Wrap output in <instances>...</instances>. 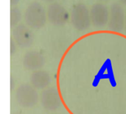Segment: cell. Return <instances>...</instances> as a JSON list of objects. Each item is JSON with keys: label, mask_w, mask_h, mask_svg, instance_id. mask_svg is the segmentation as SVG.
<instances>
[{"label": "cell", "mask_w": 126, "mask_h": 114, "mask_svg": "<svg viewBox=\"0 0 126 114\" xmlns=\"http://www.w3.org/2000/svg\"><path fill=\"white\" fill-rule=\"evenodd\" d=\"M41 104L48 111H54L58 109L61 105V98L58 91L54 88H48L41 94Z\"/></svg>", "instance_id": "ba28073f"}, {"label": "cell", "mask_w": 126, "mask_h": 114, "mask_svg": "<svg viewBox=\"0 0 126 114\" xmlns=\"http://www.w3.org/2000/svg\"><path fill=\"white\" fill-rule=\"evenodd\" d=\"M45 63L44 56L38 51L29 50L26 52L22 59L23 67L29 71L41 70Z\"/></svg>", "instance_id": "9c48e42d"}, {"label": "cell", "mask_w": 126, "mask_h": 114, "mask_svg": "<svg viewBox=\"0 0 126 114\" xmlns=\"http://www.w3.org/2000/svg\"><path fill=\"white\" fill-rule=\"evenodd\" d=\"M108 27L114 32H121L125 29L126 13L123 6L119 3H114L109 10Z\"/></svg>", "instance_id": "5b68a950"}, {"label": "cell", "mask_w": 126, "mask_h": 114, "mask_svg": "<svg viewBox=\"0 0 126 114\" xmlns=\"http://www.w3.org/2000/svg\"><path fill=\"white\" fill-rule=\"evenodd\" d=\"M99 1H108V0H99Z\"/></svg>", "instance_id": "e0dca14e"}, {"label": "cell", "mask_w": 126, "mask_h": 114, "mask_svg": "<svg viewBox=\"0 0 126 114\" xmlns=\"http://www.w3.org/2000/svg\"><path fill=\"white\" fill-rule=\"evenodd\" d=\"M109 13L108 7L105 4L99 2L94 4L90 9L92 24L97 27L106 26L109 22Z\"/></svg>", "instance_id": "52a82bcc"}, {"label": "cell", "mask_w": 126, "mask_h": 114, "mask_svg": "<svg viewBox=\"0 0 126 114\" xmlns=\"http://www.w3.org/2000/svg\"><path fill=\"white\" fill-rule=\"evenodd\" d=\"M125 31L126 32V23H125Z\"/></svg>", "instance_id": "2e32d148"}, {"label": "cell", "mask_w": 126, "mask_h": 114, "mask_svg": "<svg viewBox=\"0 0 126 114\" xmlns=\"http://www.w3.org/2000/svg\"><path fill=\"white\" fill-rule=\"evenodd\" d=\"M19 2V0H10V6L14 7L16 6Z\"/></svg>", "instance_id": "4fadbf2b"}, {"label": "cell", "mask_w": 126, "mask_h": 114, "mask_svg": "<svg viewBox=\"0 0 126 114\" xmlns=\"http://www.w3.org/2000/svg\"><path fill=\"white\" fill-rule=\"evenodd\" d=\"M15 99L22 108H30L35 106L38 101V95L36 89L28 83L18 85L15 92Z\"/></svg>", "instance_id": "7a4b0ae2"}, {"label": "cell", "mask_w": 126, "mask_h": 114, "mask_svg": "<svg viewBox=\"0 0 126 114\" xmlns=\"http://www.w3.org/2000/svg\"><path fill=\"white\" fill-rule=\"evenodd\" d=\"M22 13L20 8L17 6L11 7L10 8V27H13L19 24L21 19Z\"/></svg>", "instance_id": "8fae6325"}, {"label": "cell", "mask_w": 126, "mask_h": 114, "mask_svg": "<svg viewBox=\"0 0 126 114\" xmlns=\"http://www.w3.org/2000/svg\"><path fill=\"white\" fill-rule=\"evenodd\" d=\"M46 2H49V3H53V2H55V1L57 0H44Z\"/></svg>", "instance_id": "5bb4252c"}, {"label": "cell", "mask_w": 126, "mask_h": 114, "mask_svg": "<svg viewBox=\"0 0 126 114\" xmlns=\"http://www.w3.org/2000/svg\"></svg>", "instance_id": "ac0fdd59"}, {"label": "cell", "mask_w": 126, "mask_h": 114, "mask_svg": "<svg viewBox=\"0 0 126 114\" xmlns=\"http://www.w3.org/2000/svg\"><path fill=\"white\" fill-rule=\"evenodd\" d=\"M30 81V84L36 90L47 89L51 84V76L47 71L38 70L32 72Z\"/></svg>", "instance_id": "30bf717a"}, {"label": "cell", "mask_w": 126, "mask_h": 114, "mask_svg": "<svg viewBox=\"0 0 126 114\" xmlns=\"http://www.w3.org/2000/svg\"><path fill=\"white\" fill-rule=\"evenodd\" d=\"M119 1H120L121 4H124V5L126 6V0H119Z\"/></svg>", "instance_id": "9a60e30c"}, {"label": "cell", "mask_w": 126, "mask_h": 114, "mask_svg": "<svg viewBox=\"0 0 126 114\" xmlns=\"http://www.w3.org/2000/svg\"><path fill=\"white\" fill-rule=\"evenodd\" d=\"M71 23L78 31L88 30L92 24L90 10L82 3L75 4L71 11Z\"/></svg>", "instance_id": "3957f363"}, {"label": "cell", "mask_w": 126, "mask_h": 114, "mask_svg": "<svg viewBox=\"0 0 126 114\" xmlns=\"http://www.w3.org/2000/svg\"><path fill=\"white\" fill-rule=\"evenodd\" d=\"M11 38L14 40L17 46L21 49L31 47L35 39L31 28L24 24H18L13 27Z\"/></svg>", "instance_id": "277c9868"}, {"label": "cell", "mask_w": 126, "mask_h": 114, "mask_svg": "<svg viewBox=\"0 0 126 114\" xmlns=\"http://www.w3.org/2000/svg\"><path fill=\"white\" fill-rule=\"evenodd\" d=\"M47 16L49 22L57 26L65 24L69 19V13L66 9L58 2L51 3L48 6Z\"/></svg>", "instance_id": "8992f818"}, {"label": "cell", "mask_w": 126, "mask_h": 114, "mask_svg": "<svg viewBox=\"0 0 126 114\" xmlns=\"http://www.w3.org/2000/svg\"><path fill=\"white\" fill-rule=\"evenodd\" d=\"M17 45L16 44V42H14V40L11 38L10 39V55H13L16 53V47H17Z\"/></svg>", "instance_id": "7c38bea8"}, {"label": "cell", "mask_w": 126, "mask_h": 114, "mask_svg": "<svg viewBox=\"0 0 126 114\" xmlns=\"http://www.w3.org/2000/svg\"><path fill=\"white\" fill-rule=\"evenodd\" d=\"M24 20L30 28L39 30L47 23V10L39 1H32L25 9Z\"/></svg>", "instance_id": "6da1fadb"}]
</instances>
